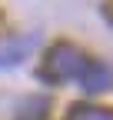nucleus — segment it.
Returning <instances> with one entry per match:
<instances>
[{"instance_id": "nucleus-2", "label": "nucleus", "mask_w": 113, "mask_h": 120, "mask_svg": "<svg viewBox=\"0 0 113 120\" xmlns=\"http://www.w3.org/2000/svg\"><path fill=\"white\" fill-rule=\"evenodd\" d=\"M80 87L87 90V94H106L113 87V70L103 60H90L87 70H83V77H80Z\"/></svg>"}, {"instance_id": "nucleus-1", "label": "nucleus", "mask_w": 113, "mask_h": 120, "mask_svg": "<svg viewBox=\"0 0 113 120\" xmlns=\"http://www.w3.org/2000/svg\"><path fill=\"white\" fill-rule=\"evenodd\" d=\"M90 64V57L83 53L77 43H53V47L43 53V60H40V67H37V77L43 80V83H67V80H80L83 77V70H87Z\"/></svg>"}, {"instance_id": "nucleus-6", "label": "nucleus", "mask_w": 113, "mask_h": 120, "mask_svg": "<svg viewBox=\"0 0 113 120\" xmlns=\"http://www.w3.org/2000/svg\"><path fill=\"white\" fill-rule=\"evenodd\" d=\"M106 17H110V23H113V7H106Z\"/></svg>"}, {"instance_id": "nucleus-3", "label": "nucleus", "mask_w": 113, "mask_h": 120, "mask_svg": "<svg viewBox=\"0 0 113 120\" xmlns=\"http://www.w3.org/2000/svg\"><path fill=\"white\" fill-rule=\"evenodd\" d=\"M37 40H40V37L30 34V37H17V40L4 43V47H0V67H13V64H20V60L37 47Z\"/></svg>"}, {"instance_id": "nucleus-5", "label": "nucleus", "mask_w": 113, "mask_h": 120, "mask_svg": "<svg viewBox=\"0 0 113 120\" xmlns=\"http://www.w3.org/2000/svg\"><path fill=\"white\" fill-rule=\"evenodd\" d=\"M70 120H113V110H106V107H93V103H73Z\"/></svg>"}, {"instance_id": "nucleus-4", "label": "nucleus", "mask_w": 113, "mask_h": 120, "mask_svg": "<svg viewBox=\"0 0 113 120\" xmlns=\"http://www.w3.org/2000/svg\"><path fill=\"white\" fill-rule=\"evenodd\" d=\"M47 113H50L47 97H27L17 107V120H47Z\"/></svg>"}]
</instances>
